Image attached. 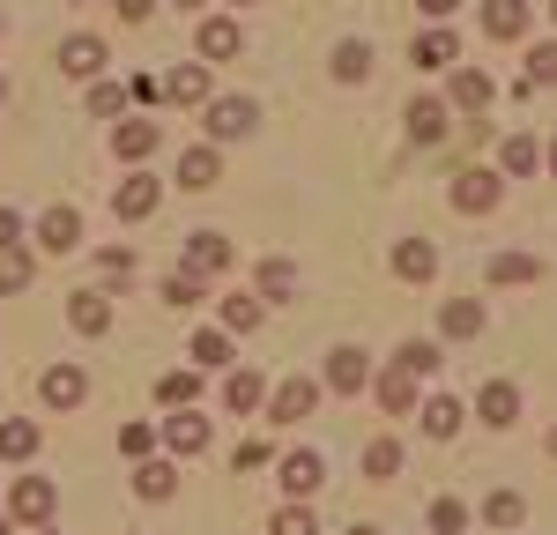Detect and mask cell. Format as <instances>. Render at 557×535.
Listing matches in <instances>:
<instances>
[{
    "mask_svg": "<svg viewBox=\"0 0 557 535\" xmlns=\"http://www.w3.org/2000/svg\"><path fill=\"white\" fill-rule=\"evenodd\" d=\"M52 506H60L52 476H15V490H8V521H23V528H45V521H52Z\"/></svg>",
    "mask_w": 557,
    "mask_h": 535,
    "instance_id": "6da1fadb",
    "label": "cell"
},
{
    "mask_svg": "<svg viewBox=\"0 0 557 535\" xmlns=\"http://www.w3.org/2000/svg\"><path fill=\"white\" fill-rule=\"evenodd\" d=\"M312 409H320V380H283V387H275V395H268V416H275V424H305V416H312Z\"/></svg>",
    "mask_w": 557,
    "mask_h": 535,
    "instance_id": "7a4b0ae2",
    "label": "cell"
},
{
    "mask_svg": "<svg viewBox=\"0 0 557 535\" xmlns=\"http://www.w3.org/2000/svg\"><path fill=\"white\" fill-rule=\"evenodd\" d=\"M157 194H164L157 178L127 172V178H120V186H112V216H120V223H141V216H157Z\"/></svg>",
    "mask_w": 557,
    "mask_h": 535,
    "instance_id": "3957f363",
    "label": "cell"
},
{
    "mask_svg": "<svg viewBox=\"0 0 557 535\" xmlns=\"http://www.w3.org/2000/svg\"><path fill=\"white\" fill-rule=\"evenodd\" d=\"M38 395H45V409H83L89 401V372L83 364H52L38 380Z\"/></svg>",
    "mask_w": 557,
    "mask_h": 535,
    "instance_id": "277c9868",
    "label": "cell"
},
{
    "mask_svg": "<svg viewBox=\"0 0 557 535\" xmlns=\"http://www.w3.org/2000/svg\"><path fill=\"white\" fill-rule=\"evenodd\" d=\"M491 97H498V83H491L483 67H454V89H446V112H491Z\"/></svg>",
    "mask_w": 557,
    "mask_h": 535,
    "instance_id": "5b68a950",
    "label": "cell"
},
{
    "mask_svg": "<svg viewBox=\"0 0 557 535\" xmlns=\"http://www.w3.org/2000/svg\"><path fill=\"white\" fill-rule=\"evenodd\" d=\"M253 97H209V134L215 141H238V134H253Z\"/></svg>",
    "mask_w": 557,
    "mask_h": 535,
    "instance_id": "8992f818",
    "label": "cell"
},
{
    "mask_svg": "<svg viewBox=\"0 0 557 535\" xmlns=\"http://www.w3.org/2000/svg\"><path fill=\"white\" fill-rule=\"evenodd\" d=\"M223 268H231V238H223V231H194V238H186V275L209 283V275H223Z\"/></svg>",
    "mask_w": 557,
    "mask_h": 535,
    "instance_id": "52a82bcc",
    "label": "cell"
},
{
    "mask_svg": "<svg viewBox=\"0 0 557 535\" xmlns=\"http://www.w3.org/2000/svg\"><path fill=\"white\" fill-rule=\"evenodd\" d=\"M157 439L172 446V453H186V461H194V453H209V416L178 409V416H164V432H157Z\"/></svg>",
    "mask_w": 557,
    "mask_h": 535,
    "instance_id": "ba28073f",
    "label": "cell"
},
{
    "mask_svg": "<svg viewBox=\"0 0 557 535\" xmlns=\"http://www.w3.org/2000/svg\"><path fill=\"white\" fill-rule=\"evenodd\" d=\"M38 246L45 253H75V246H83V216H75V209H45L38 216Z\"/></svg>",
    "mask_w": 557,
    "mask_h": 535,
    "instance_id": "9c48e42d",
    "label": "cell"
},
{
    "mask_svg": "<svg viewBox=\"0 0 557 535\" xmlns=\"http://www.w3.org/2000/svg\"><path fill=\"white\" fill-rule=\"evenodd\" d=\"M475 416L506 432V424L520 416V387H513V380H491V387H475Z\"/></svg>",
    "mask_w": 557,
    "mask_h": 535,
    "instance_id": "30bf717a",
    "label": "cell"
},
{
    "mask_svg": "<svg viewBox=\"0 0 557 535\" xmlns=\"http://www.w3.org/2000/svg\"><path fill=\"white\" fill-rule=\"evenodd\" d=\"M364 380H372V357L364 350H327V387L335 395H364Z\"/></svg>",
    "mask_w": 557,
    "mask_h": 535,
    "instance_id": "8fae6325",
    "label": "cell"
},
{
    "mask_svg": "<svg viewBox=\"0 0 557 535\" xmlns=\"http://www.w3.org/2000/svg\"><path fill=\"white\" fill-rule=\"evenodd\" d=\"M446 127H454V112H446V97H417L409 104V141H446Z\"/></svg>",
    "mask_w": 557,
    "mask_h": 535,
    "instance_id": "7c38bea8",
    "label": "cell"
},
{
    "mask_svg": "<svg viewBox=\"0 0 557 535\" xmlns=\"http://www.w3.org/2000/svg\"><path fill=\"white\" fill-rule=\"evenodd\" d=\"M394 275H401V283H431V275H438V246H431V238H401V246H394Z\"/></svg>",
    "mask_w": 557,
    "mask_h": 535,
    "instance_id": "4fadbf2b",
    "label": "cell"
},
{
    "mask_svg": "<svg viewBox=\"0 0 557 535\" xmlns=\"http://www.w3.org/2000/svg\"><path fill=\"white\" fill-rule=\"evenodd\" d=\"M194 45H201V60H238V52H246V30H238L231 15H209Z\"/></svg>",
    "mask_w": 557,
    "mask_h": 535,
    "instance_id": "5bb4252c",
    "label": "cell"
},
{
    "mask_svg": "<svg viewBox=\"0 0 557 535\" xmlns=\"http://www.w3.org/2000/svg\"><path fill=\"white\" fill-rule=\"evenodd\" d=\"M454 209H461V216L498 209V178H491V172H461V178H454Z\"/></svg>",
    "mask_w": 557,
    "mask_h": 535,
    "instance_id": "9a60e30c",
    "label": "cell"
},
{
    "mask_svg": "<svg viewBox=\"0 0 557 535\" xmlns=\"http://www.w3.org/2000/svg\"><path fill=\"white\" fill-rule=\"evenodd\" d=\"M275 469H283V490H290V498H312V490L327 484V469H320V453H283Z\"/></svg>",
    "mask_w": 557,
    "mask_h": 535,
    "instance_id": "2e32d148",
    "label": "cell"
},
{
    "mask_svg": "<svg viewBox=\"0 0 557 535\" xmlns=\"http://www.w3.org/2000/svg\"><path fill=\"white\" fill-rule=\"evenodd\" d=\"M134 490H141L149 506H164V498L178 490V469H172V461H157V453H149V461H134Z\"/></svg>",
    "mask_w": 557,
    "mask_h": 535,
    "instance_id": "e0dca14e",
    "label": "cell"
},
{
    "mask_svg": "<svg viewBox=\"0 0 557 535\" xmlns=\"http://www.w3.org/2000/svg\"><path fill=\"white\" fill-rule=\"evenodd\" d=\"M112 149H120V164H141V157H157V120H120Z\"/></svg>",
    "mask_w": 557,
    "mask_h": 535,
    "instance_id": "ac0fdd59",
    "label": "cell"
},
{
    "mask_svg": "<svg viewBox=\"0 0 557 535\" xmlns=\"http://www.w3.org/2000/svg\"><path fill=\"white\" fill-rule=\"evenodd\" d=\"M60 67H67V75H75V83H89V75H97V67H104V38H67L60 45Z\"/></svg>",
    "mask_w": 557,
    "mask_h": 535,
    "instance_id": "d6986e66",
    "label": "cell"
},
{
    "mask_svg": "<svg viewBox=\"0 0 557 535\" xmlns=\"http://www.w3.org/2000/svg\"><path fill=\"white\" fill-rule=\"evenodd\" d=\"M67 320H75V335H104L112 327V298L104 290H83V298H67Z\"/></svg>",
    "mask_w": 557,
    "mask_h": 535,
    "instance_id": "ffe728a7",
    "label": "cell"
},
{
    "mask_svg": "<svg viewBox=\"0 0 557 535\" xmlns=\"http://www.w3.org/2000/svg\"><path fill=\"white\" fill-rule=\"evenodd\" d=\"M215 178H223L215 149H186V157H178V186H186V194H209Z\"/></svg>",
    "mask_w": 557,
    "mask_h": 535,
    "instance_id": "44dd1931",
    "label": "cell"
},
{
    "mask_svg": "<svg viewBox=\"0 0 557 535\" xmlns=\"http://www.w3.org/2000/svg\"><path fill=\"white\" fill-rule=\"evenodd\" d=\"M186 357H194V372H223V364H231V335H223V327H201V335L186 343Z\"/></svg>",
    "mask_w": 557,
    "mask_h": 535,
    "instance_id": "7402d4cb",
    "label": "cell"
},
{
    "mask_svg": "<svg viewBox=\"0 0 557 535\" xmlns=\"http://www.w3.org/2000/svg\"><path fill=\"white\" fill-rule=\"evenodd\" d=\"M483 30L491 38H520L528 30V0H483Z\"/></svg>",
    "mask_w": 557,
    "mask_h": 535,
    "instance_id": "603a6c76",
    "label": "cell"
},
{
    "mask_svg": "<svg viewBox=\"0 0 557 535\" xmlns=\"http://www.w3.org/2000/svg\"><path fill=\"white\" fill-rule=\"evenodd\" d=\"M335 83H372V45H364V38L335 45Z\"/></svg>",
    "mask_w": 557,
    "mask_h": 535,
    "instance_id": "cb8c5ba5",
    "label": "cell"
},
{
    "mask_svg": "<svg viewBox=\"0 0 557 535\" xmlns=\"http://www.w3.org/2000/svg\"><path fill=\"white\" fill-rule=\"evenodd\" d=\"M157 401H164V409H194V401H201V372H194V364H186V372H164V380H157Z\"/></svg>",
    "mask_w": 557,
    "mask_h": 535,
    "instance_id": "d4e9b609",
    "label": "cell"
},
{
    "mask_svg": "<svg viewBox=\"0 0 557 535\" xmlns=\"http://www.w3.org/2000/svg\"><path fill=\"white\" fill-rule=\"evenodd\" d=\"M223 401H231L238 416H246V409H268V380H260V372H231V380H223Z\"/></svg>",
    "mask_w": 557,
    "mask_h": 535,
    "instance_id": "484cf974",
    "label": "cell"
},
{
    "mask_svg": "<svg viewBox=\"0 0 557 535\" xmlns=\"http://www.w3.org/2000/svg\"><path fill=\"white\" fill-rule=\"evenodd\" d=\"M30 453H38V424L30 416H8L0 424V461H30Z\"/></svg>",
    "mask_w": 557,
    "mask_h": 535,
    "instance_id": "4316f807",
    "label": "cell"
},
{
    "mask_svg": "<svg viewBox=\"0 0 557 535\" xmlns=\"http://www.w3.org/2000/svg\"><path fill=\"white\" fill-rule=\"evenodd\" d=\"M380 401L394 409V416H409V409H417V372H401V364L380 372Z\"/></svg>",
    "mask_w": 557,
    "mask_h": 535,
    "instance_id": "83f0119b",
    "label": "cell"
},
{
    "mask_svg": "<svg viewBox=\"0 0 557 535\" xmlns=\"http://www.w3.org/2000/svg\"><path fill=\"white\" fill-rule=\"evenodd\" d=\"M438 327H446L454 343H469V335H483V306H475V298H454V306L438 312Z\"/></svg>",
    "mask_w": 557,
    "mask_h": 535,
    "instance_id": "f1b7e54d",
    "label": "cell"
},
{
    "mask_svg": "<svg viewBox=\"0 0 557 535\" xmlns=\"http://www.w3.org/2000/svg\"><path fill=\"white\" fill-rule=\"evenodd\" d=\"M424 432H431V439H454V432H461V401H454V395H431L424 401Z\"/></svg>",
    "mask_w": 557,
    "mask_h": 535,
    "instance_id": "f546056e",
    "label": "cell"
},
{
    "mask_svg": "<svg viewBox=\"0 0 557 535\" xmlns=\"http://www.w3.org/2000/svg\"><path fill=\"white\" fill-rule=\"evenodd\" d=\"M260 327V298H223V335H253Z\"/></svg>",
    "mask_w": 557,
    "mask_h": 535,
    "instance_id": "4dcf8cb0",
    "label": "cell"
},
{
    "mask_svg": "<svg viewBox=\"0 0 557 535\" xmlns=\"http://www.w3.org/2000/svg\"><path fill=\"white\" fill-rule=\"evenodd\" d=\"M409 60H417V67H454V38H446V30H424Z\"/></svg>",
    "mask_w": 557,
    "mask_h": 535,
    "instance_id": "1f68e13d",
    "label": "cell"
},
{
    "mask_svg": "<svg viewBox=\"0 0 557 535\" xmlns=\"http://www.w3.org/2000/svg\"><path fill=\"white\" fill-rule=\"evenodd\" d=\"M178 104H209V75L201 67H172V83H164Z\"/></svg>",
    "mask_w": 557,
    "mask_h": 535,
    "instance_id": "d6a6232c",
    "label": "cell"
},
{
    "mask_svg": "<svg viewBox=\"0 0 557 535\" xmlns=\"http://www.w3.org/2000/svg\"><path fill=\"white\" fill-rule=\"evenodd\" d=\"M543 275V261H528V253H498L491 261V283H535Z\"/></svg>",
    "mask_w": 557,
    "mask_h": 535,
    "instance_id": "836d02e7",
    "label": "cell"
},
{
    "mask_svg": "<svg viewBox=\"0 0 557 535\" xmlns=\"http://www.w3.org/2000/svg\"><path fill=\"white\" fill-rule=\"evenodd\" d=\"M394 364H401V372H417V380H424V372H438V364H446V357H438V343H401V357H394Z\"/></svg>",
    "mask_w": 557,
    "mask_h": 535,
    "instance_id": "e575fe53",
    "label": "cell"
},
{
    "mask_svg": "<svg viewBox=\"0 0 557 535\" xmlns=\"http://www.w3.org/2000/svg\"><path fill=\"white\" fill-rule=\"evenodd\" d=\"M394 469H401V446H394V439H372V446H364V476H380V484H386Z\"/></svg>",
    "mask_w": 557,
    "mask_h": 535,
    "instance_id": "d590c367",
    "label": "cell"
},
{
    "mask_svg": "<svg viewBox=\"0 0 557 535\" xmlns=\"http://www.w3.org/2000/svg\"><path fill=\"white\" fill-rule=\"evenodd\" d=\"M290 290H298V268H290V261L260 268V298H290Z\"/></svg>",
    "mask_w": 557,
    "mask_h": 535,
    "instance_id": "8d00e7d4",
    "label": "cell"
},
{
    "mask_svg": "<svg viewBox=\"0 0 557 535\" xmlns=\"http://www.w3.org/2000/svg\"><path fill=\"white\" fill-rule=\"evenodd\" d=\"M483 521H491V528H513L520 521V490H491V498H483Z\"/></svg>",
    "mask_w": 557,
    "mask_h": 535,
    "instance_id": "74e56055",
    "label": "cell"
},
{
    "mask_svg": "<svg viewBox=\"0 0 557 535\" xmlns=\"http://www.w3.org/2000/svg\"><path fill=\"white\" fill-rule=\"evenodd\" d=\"M557 83V45H528V89Z\"/></svg>",
    "mask_w": 557,
    "mask_h": 535,
    "instance_id": "f35d334b",
    "label": "cell"
},
{
    "mask_svg": "<svg viewBox=\"0 0 557 535\" xmlns=\"http://www.w3.org/2000/svg\"><path fill=\"white\" fill-rule=\"evenodd\" d=\"M431 528H438V535H461V528H469V506H461V498H438V506H431Z\"/></svg>",
    "mask_w": 557,
    "mask_h": 535,
    "instance_id": "ab89813d",
    "label": "cell"
},
{
    "mask_svg": "<svg viewBox=\"0 0 557 535\" xmlns=\"http://www.w3.org/2000/svg\"><path fill=\"white\" fill-rule=\"evenodd\" d=\"M201 290H209V283H201V275H186V268L164 275V298H172V306H201Z\"/></svg>",
    "mask_w": 557,
    "mask_h": 535,
    "instance_id": "60d3db41",
    "label": "cell"
},
{
    "mask_svg": "<svg viewBox=\"0 0 557 535\" xmlns=\"http://www.w3.org/2000/svg\"><path fill=\"white\" fill-rule=\"evenodd\" d=\"M30 283V253H0V298Z\"/></svg>",
    "mask_w": 557,
    "mask_h": 535,
    "instance_id": "b9f144b4",
    "label": "cell"
},
{
    "mask_svg": "<svg viewBox=\"0 0 557 535\" xmlns=\"http://www.w3.org/2000/svg\"><path fill=\"white\" fill-rule=\"evenodd\" d=\"M535 164H543V149H535L528 134H513V141H506V172H535Z\"/></svg>",
    "mask_w": 557,
    "mask_h": 535,
    "instance_id": "7bdbcfd3",
    "label": "cell"
},
{
    "mask_svg": "<svg viewBox=\"0 0 557 535\" xmlns=\"http://www.w3.org/2000/svg\"><path fill=\"white\" fill-rule=\"evenodd\" d=\"M149 446H157L149 424H127V432H120V453H127V461H149Z\"/></svg>",
    "mask_w": 557,
    "mask_h": 535,
    "instance_id": "ee69618b",
    "label": "cell"
},
{
    "mask_svg": "<svg viewBox=\"0 0 557 535\" xmlns=\"http://www.w3.org/2000/svg\"><path fill=\"white\" fill-rule=\"evenodd\" d=\"M275 535H320V521H312L305 506H283V513H275Z\"/></svg>",
    "mask_w": 557,
    "mask_h": 535,
    "instance_id": "f6af8a7d",
    "label": "cell"
},
{
    "mask_svg": "<svg viewBox=\"0 0 557 535\" xmlns=\"http://www.w3.org/2000/svg\"><path fill=\"white\" fill-rule=\"evenodd\" d=\"M268 461H275V453H268L260 439H238V453H231V469H238V476H246V469H268Z\"/></svg>",
    "mask_w": 557,
    "mask_h": 535,
    "instance_id": "bcb514c9",
    "label": "cell"
},
{
    "mask_svg": "<svg viewBox=\"0 0 557 535\" xmlns=\"http://www.w3.org/2000/svg\"><path fill=\"white\" fill-rule=\"evenodd\" d=\"M89 112H127V89H120V83H97V89H89Z\"/></svg>",
    "mask_w": 557,
    "mask_h": 535,
    "instance_id": "7dc6e473",
    "label": "cell"
},
{
    "mask_svg": "<svg viewBox=\"0 0 557 535\" xmlns=\"http://www.w3.org/2000/svg\"><path fill=\"white\" fill-rule=\"evenodd\" d=\"M0 253H23V216L15 209H0Z\"/></svg>",
    "mask_w": 557,
    "mask_h": 535,
    "instance_id": "c3c4849f",
    "label": "cell"
},
{
    "mask_svg": "<svg viewBox=\"0 0 557 535\" xmlns=\"http://www.w3.org/2000/svg\"><path fill=\"white\" fill-rule=\"evenodd\" d=\"M97 268H104V275H134V253H127V246H104Z\"/></svg>",
    "mask_w": 557,
    "mask_h": 535,
    "instance_id": "681fc988",
    "label": "cell"
},
{
    "mask_svg": "<svg viewBox=\"0 0 557 535\" xmlns=\"http://www.w3.org/2000/svg\"><path fill=\"white\" fill-rule=\"evenodd\" d=\"M112 8H120L127 23H149V8H157V0H112Z\"/></svg>",
    "mask_w": 557,
    "mask_h": 535,
    "instance_id": "f907efd6",
    "label": "cell"
},
{
    "mask_svg": "<svg viewBox=\"0 0 557 535\" xmlns=\"http://www.w3.org/2000/svg\"><path fill=\"white\" fill-rule=\"evenodd\" d=\"M417 8H424L431 23H446V15H454V8H461V0H417Z\"/></svg>",
    "mask_w": 557,
    "mask_h": 535,
    "instance_id": "816d5d0a",
    "label": "cell"
},
{
    "mask_svg": "<svg viewBox=\"0 0 557 535\" xmlns=\"http://www.w3.org/2000/svg\"><path fill=\"white\" fill-rule=\"evenodd\" d=\"M349 535H380V528H364V521H357V528H349Z\"/></svg>",
    "mask_w": 557,
    "mask_h": 535,
    "instance_id": "f5cc1de1",
    "label": "cell"
},
{
    "mask_svg": "<svg viewBox=\"0 0 557 535\" xmlns=\"http://www.w3.org/2000/svg\"><path fill=\"white\" fill-rule=\"evenodd\" d=\"M0 104H8V75H0Z\"/></svg>",
    "mask_w": 557,
    "mask_h": 535,
    "instance_id": "db71d44e",
    "label": "cell"
},
{
    "mask_svg": "<svg viewBox=\"0 0 557 535\" xmlns=\"http://www.w3.org/2000/svg\"><path fill=\"white\" fill-rule=\"evenodd\" d=\"M550 172H557V141H550Z\"/></svg>",
    "mask_w": 557,
    "mask_h": 535,
    "instance_id": "11a10c76",
    "label": "cell"
},
{
    "mask_svg": "<svg viewBox=\"0 0 557 535\" xmlns=\"http://www.w3.org/2000/svg\"><path fill=\"white\" fill-rule=\"evenodd\" d=\"M178 8H201V0H178Z\"/></svg>",
    "mask_w": 557,
    "mask_h": 535,
    "instance_id": "9f6ffc18",
    "label": "cell"
},
{
    "mask_svg": "<svg viewBox=\"0 0 557 535\" xmlns=\"http://www.w3.org/2000/svg\"><path fill=\"white\" fill-rule=\"evenodd\" d=\"M8 528H15V521H0V535H8Z\"/></svg>",
    "mask_w": 557,
    "mask_h": 535,
    "instance_id": "6f0895ef",
    "label": "cell"
},
{
    "mask_svg": "<svg viewBox=\"0 0 557 535\" xmlns=\"http://www.w3.org/2000/svg\"><path fill=\"white\" fill-rule=\"evenodd\" d=\"M550 453H557V432H550Z\"/></svg>",
    "mask_w": 557,
    "mask_h": 535,
    "instance_id": "680465c9",
    "label": "cell"
},
{
    "mask_svg": "<svg viewBox=\"0 0 557 535\" xmlns=\"http://www.w3.org/2000/svg\"><path fill=\"white\" fill-rule=\"evenodd\" d=\"M0 30H8V15H0Z\"/></svg>",
    "mask_w": 557,
    "mask_h": 535,
    "instance_id": "91938a15",
    "label": "cell"
},
{
    "mask_svg": "<svg viewBox=\"0 0 557 535\" xmlns=\"http://www.w3.org/2000/svg\"><path fill=\"white\" fill-rule=\"evenodd\" d=\"M550 15H557V0H550Z\"/></svg>",
    "mask_w": 557,
    "mask_h": 535,
    "instance_id": "94428289",
    "label": "cell"
},
{
    "mask_svg": "<svg viewBox=\"0 0 557 535\" xmlns=\"http://www.w3.org/2000/svg\"><path fill=\"white\" fill-rule=\"evenodd\" d=\"M238 8H246V0H238Z\"/></svg>",
    "mask_w": 557,
    "mask_h": 535,
    "instance_id": "6125c7cd",
    "label": "cell"
}]
</instances>
